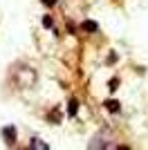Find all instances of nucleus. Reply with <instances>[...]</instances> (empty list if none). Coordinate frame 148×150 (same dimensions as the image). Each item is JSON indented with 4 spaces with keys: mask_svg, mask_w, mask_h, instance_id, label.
<instances>
[{
    "mask_svg": "<svg viewBox=\"0 0 148 150\" xmlns=\"http://www.w3.org/2000/svg\"><path fill=\"white\" fill-rule=\"evenodd\" d=\"M85 29H97V25H94V23H90V20H88V23H85Z\"/></svg>",
    "mask_w": 148,
    "mask_h": 150,
    "instance_id": "3",
    "label": "nucleus"
},
{
    "mask_svg": "<svg viewBox=\"0 0 148 150\" xmlns=\"http://www.w3.org/2000/svg\"><path fill=\"white\" fill-rule=\"evenodd\" d=\"M31 146H34V148H47V144L38 141V139H31Z\"/></svg>",
    "mask_w": 148,
    "mask_h": 150,
    "instance_id": "2",
    "label": "nucleus"
},
{
    "mask_svg": "<svg viewBox=\"0 0 148 150\" xmlns=\"http://www.w3.org/2000/svg\"><path fill=\"white\" fill-rule=\"evenodd\" d=\"M5 134H7V141L11 144L14 141V128H5Z\"/></svg>",
    "mask_w": 148,
    "mask_h": 150,
    "instance_id": "1",
    "label": "nucleus"
}]
</instances>
